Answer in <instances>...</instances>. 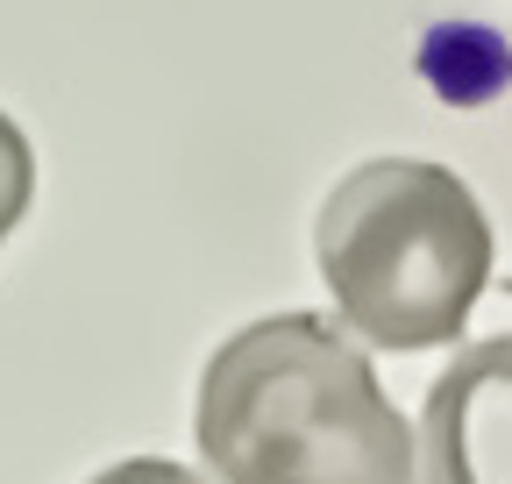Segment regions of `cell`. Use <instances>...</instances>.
Returning <instances> with one entry per match:
<instances>
[{
	"instance_id": "cell-1",
	"label": "cell",
	"mask_w": 512,
	"mask_h": 484,
	"mask_svg": "<svg viewBox=\"0 0 512 484\" xmlns=\"http://www.w3.org/2000/svg\"><path fill=\"white\" fill-rule=\"evenodd\" d=\"M192 435L221 484H413V428L328 314L228 335L207 356Z\"/></svg>"
},
{
	"instance_id": "cell-2",
	"label": "cell",
	"mask_w": 512,
	"mask_h": 484,
	"mask_svg": "<svg viewBox=\"0 0 512 484\" xmlns=\"http://www.w3.org/2000/svg\"><path fill=\"white\" fill-rule=\"evenodd\" d=\"M313 250L342 328L399 356L448 342L491 285V221L463 178L427 157L356 164L320 207Z\"/></svg>"
},
{
	"instance_id": "cell-3",
	"label": "cell",
	"mask_w": 512,
	"mask_h": 484,
	"mask_svg": "<svg viewBox=\"0 0 512 484\" xmlns=\"http://www.w3.org/2000/svg\"><path fill=\"white\" fill-rule=\"evenodd\" d=\"M413 484H512V335L470 342L434 378Z\"/></svg>"
},
{
	"instance_id": "cell-4",
	"label": "cell",
	"mask_w": 512,
	"mask_h": 484,
	"mask_svg": "<svg viewBox=\"0 0 512 484\" xmlns=\"http://www.w3.org/2000/svg\"><path fill=\"white\" fill-rule=\"evenodd\" d=\"M29 193H36V150L29 136L0 114V242L15 235V221L29 214Z\"/></svg>"
},
{
	"instance_id": "cell-5",
	"label": "cell",
	"mask_w": 512,
	"mask_h": 484,
	"mask_svg": "<svg viewBox=\"0 0 512 484\" xmlns=\"http://www.w3.org/2000/svg\"><path fill=\"white\" fill-rule=\"evenodd\" d=\"M93 484H207V477L185 470V463H164V456H128V463L100 470Z\"/></svg>"
}]
</instances>
